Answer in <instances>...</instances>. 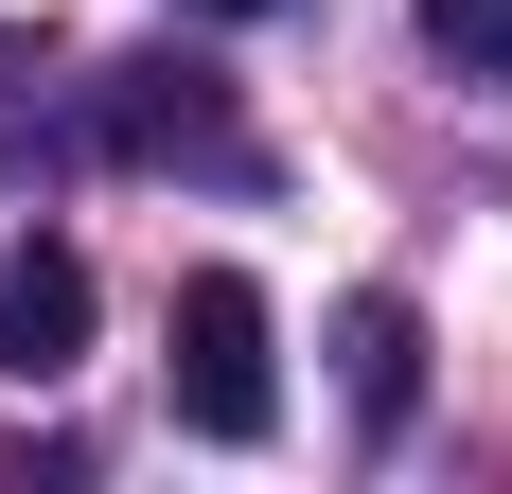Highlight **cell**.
<instances>
[{"label":"cell","mask_w":512,"mask_h":494,"mask_svg":"<svg viewBox=\"0 0 512 494\" xmlns=\"http://www.w3.org/2000/svg\"><path fill=\"white\" fill-rule=\"evenodd\" d=\"M159 371H177V424L195 442H265L283 424V353H265V283L248 265H195L177 283V353Z\"/></svg>","instance_id":"cell-1"},{"label":"cell","mask_w":512,"mask_h":494,"mask_svg":"<svg viewBox=\"0 0 512 494\" xmlns=\"http://www.w3.org/2000/svg\"><path fill=\"white\" fill-rule=\"evenodd\" d=\"M89 318H106V300H89V247H18V265H0V371H18V389H53V371H71V353H89Z\"/></svg>","instance_id":"cell-2"},{"label":"cell","mask_w":512,"mask_h":494,"mask_svg":"<svg viewBox=\"0 0 512 494\" xmlns=\"http://www.w3.org/2000/svg\"><path fill=\"white\" fill-rule=\"evenodd\" d=\"M106 142L124 159H195V177H248V124H230L195 71H106Z\"/></svg>","instance_id":"cell-3"},{"label":"cell","mask_w":512,"mask_h":494,"mask_svg":"<svg viewBox=\"0 0 512 494\" xmlns=\"http://www.w3.org/2000/svg\"><path fill=\"white\" fill-rule=\"evenodd\" d=\"M336 389H354V424H371V442H389V424L424 406V318H407L389 283H371L354 318H336Z\"/></svg>","instance_id":"cell-4"},{"label":"cell","mask_w":512,"mask_h":494,"mask_svg":"<svg viewBox=\"0 0 512 494\" xmlns=\"http://www.w3.org/2000/svg\"><path fill=\"white\" fill-rule=\"evenodd\" d=\"M407 18H424V53H442V71L512 89V0H407Z\"/></svg>","instance_id":"cell-5"},{"label":"cell","mask_w":512,"mask_h":494,"mask_svg":"<svg viewBox=\"0 0 512 494\" xmlns=\"http://www.w3.org/2000/svg\"><path fill=\"white\" fill-rule=\"evenodd\" d=\"M177 18H283V0H177Z\"/></svg>","instance_id":"cell-6"}]
</instances>
